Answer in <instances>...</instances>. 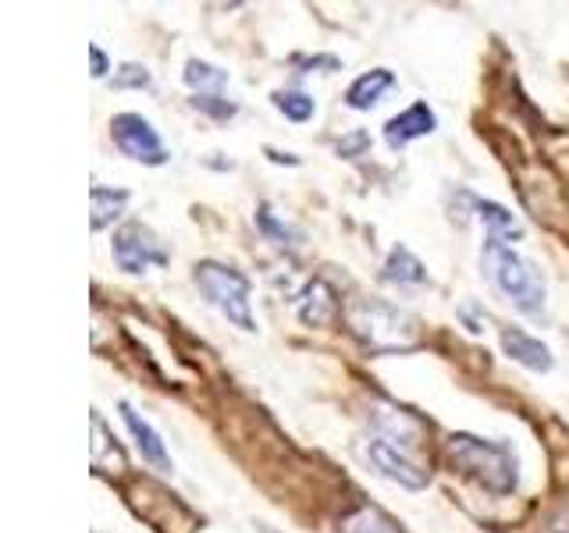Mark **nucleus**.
<instances>
[{"instance_id": "0eeeda50", "label": "nucleus", "mask_w": 569, "mask_h": 533, "mask_svg": "<svg viewBox=\"0 0 569 533\" xmlns=\"http://www.w3.org/2000/svg\"><path fill=\"white\" fill-rule=\"evenodd\" d=\"M367 462L381 476H388L391 484H399V487H409V491L427 487V470H420L406 452H399V444H391L385 438H373L367 444Z\"/></svg>"}, {"instance_id": "423d86ee", "label": "nucleus", "mask_w": 569, "mask_h": 533, "mask_svg": "<svg viewBox=\"0 0 569 533\" xmlns=\"http://www.w3.org/2000/svg\"><path fill=\"white\" fill-rule=\"evenodd\" d=\"M111 253H114V263L121 266V271H129V274L150 271L153 263L157 266L168 263L164 245H160V239L153 235L147 224H124V228H118V235L111 242Z\"/></svg>"}, {"instance_id": "a211bd4d", "label": "nucleus", "mask_w": 569, "mask_h": 533, "mask_svg": "<svg viewBox=\"0 0 569 533\" xmlns=\"http://www.w3.org/2000/svg\"><path fill=\"white\" fill-rule=\"evenodd\" d=\"M186 82L192 86V89H200V97H213L218 89H224L228 86V71H221V68H213V64H207V61H189L186 64Z\"/></svg>"}, {"instance_id": "1a4fd4ad", "label": "nucleus", "mask_w": 569, "mask_h": 533, "mask_svg": "<svg viewBox=\"0 0 569 533\" xmlns=\"http://www.w3.org/2000/svg\"><path fill=\"white\" fill-rule=\"evenodd\" d=\"M502 349H506L509 360H516V363L533 370V373H548L551 363H556V360H551V349L541 342V338H533V334H527L520 328H506L502 331Z\"/></svg>"}, {"instance_id": "6ab92c4d", "label": "nucleus", "mask_w": 569, "mask_h": 533, "mask_svg": "<svg viewBox=\"0 0 569 533\" xmlns=\"http://www.w3.org/2000/svg\"><path fill=\"white\" fill-rule=\"evenodd\" d=\"M274 100V107L278 111L289 118V121H310L313 118V97H307V93H299V89H278V93L271 97Z\"/></svg>"}, {"instance_id": "4468645a", "label": "nucleus", "mask_w": 569, "mask_h": 533, "mask_svg": "<svg viewBox=\"0 0 569 533\" xmlns=\"http://www.w3.org/2000/svg\"><path fill=\"white\" fill-rule=\"evenodd\" d=\"M381 281H388V284H423L427 271H423V263L413 253H409L406 245H396L388 253L385 266H381Z\"/></svg>"}, {"instance_id": "b1692460", "label": "nucleus", "mask_w": 569, "mask_h": 533, "mask_svg": "<svg viewBox=\"0 0 569 533\" xmlns=\"http://www.w3.org/2000/svg\"><path fill=\"white\" fill-rule=\"evenodd\" d=\"M367 142H370V139H367V132H356V135H352L349 142H338V153H352V150L367 147Z\"/></svg>"}, {"instance_id": "2eb2a0df", "label": "nucleus", "mask_w": 569, "mask_h": 533, "mask_svg": "<svg viewBox=\"0 0 569 533\" xmlns=\"http://www.w3.org/2000/svg\"><path fill=\"white\" fill-rule=\"evenodd\" d=\"M473 210H477V218L491 228V239H498V242L523 239V224L516 221L502 203H495V200H473Z\"/></svg>"}, {"instance_id": "7ed1b4c3", "label": "nucleus", "mask_w": 569, "mask_h": 533, "mask_svg": "<svg viewBox=\"0 0 569 533\" xmlns=\"http://www.w3.org/2000/svg\"><path fill=\"white\" fill-rule=\"evenodd\" d=\"M449 459L459 473H467L491 494H512L516 487V455L506 441L456 434L449 441Z\"/></svg>"}, {"instance_id": "9b49d317", "label": "nucleus", "mask_w": 569, "mask_h": 533, "mask_svg": "<svg viewBox=\"0 0 569 533\" xmlns=\"http://www.w3.org/2000/svg\"><path fill=\"white\" fill-rule=\"evenodd\" d=\"M338 316V302H335V292L328 289L325 281H313L307 284V292L299 299V320L310 328H328L331 320Z\"/></svg>"}, {"instance_id": "20e7f679", "label": "nucleus", "mask_w": 569, "mask_h": 533, "mask_svg": "<svg viewBox=\"0 0 569 533\" xmlns=\"http://www.w3.org/2000/svg\"><path fill=\"white\" fill-rule=\"evenodd\" d=\"M196 289H200L210 306L218 313H224L236 328L257 331L253 310H249V281H246V274L231 271V266H224V263L203 260L200 266H196Z\"/></svg>"}, {"instance_id": "4be33fe9", "label": "nucleus", "mask_w": 569, "mask_h": 533, "mask_svg": "<svg viewBox=\"0 0 569 533\" xmlns=\"http://www.w3.org/2000/svg\"><path fill=\"white\" fill-rule=\"evenodd\" d=\"M192 107H196V111L213 114V118H231V114H236V103H228L221 97H200V93H196L192 97Z\"/></svg>"}, {"instance_id": "f257e3e1", "label": "nucleus", "mask_w": 569, "mask_h": 533, "mask_svg": "<svg viewBox=\"0 0 569 533\" xmlns=\"http://www.w3.org/2000/svg\"><path fill=\"white\" fill-rule=\"evenodd\" d=\"M485 274L523 316H545V302H548L545 278L538 266L516 253L512 245L498 239L485 242Z\"/></svg>"}, {"instance_id": "6e6552de", "label": "nucleus", "mask_w": 569, "mask_h": 533, "mask_svg": "<svg viewBox=\"0 0 569 533\" xmlns=\"http://www.w3.org/2000/svg\"><path fill=\"white\" fill-rule=\"evenodd\" d=\"M435 129H438V118H435L431 107L413 103V107H406L402 114H396L385 124V139H388L391 150H402L406 142H413L420 135H431Z\"/></svg>"}, {"instance_id": "dca6fc26", "label": "nucleus", "mask_w": 569, "mask_h": 533, "mask_svg": "<svg viewBox=\"0 0 569 533\" xmlns=\"http://www.w3.org/2000/svg\"><path fill=\"white\" fill-rule=\"evenodd\" d=\"M89 200H93V231H103L107 224H111L118 213L124 210V203H129V192L124 189H103V185H93V192H89Z\"/></svg>"}, {"instance_id": "412c9836", "label": "nucleus", "mask_w": 569, "mask_h": 533, "mask_svg": "<svg viewBox=\"0 0 569 533\" xmlns=\"http://www.w3.org/2000/svg\"><path fill=\"white\" fill-rule=\"evenodd\" d=\"M111 82H114V89H147L150 86V71L142 64H121Z\"/></svg>"}, {"instance_id": "ddd939ff", "label": "nucleus", "mask_w": 569, "mask_h": 533, "mask_svg": "<svg viewBox=\"0 0 569 533\" xmlns=\"http://www.w3.org/2000/svg\"><path fill=\"white\" fill-rule=\"evenodd\" d=\"M370 416H373V423H378V434L391 444H413L420 438V423L409 413H402V409L373 405Z\"/></svg>"}, {"instance_id": "f03ea898", "label": "nucleus", "mask_w": 569, "mask_h": 533, "mask_svg": "<svg viewBox=\"0 0 569 533\" xmlns=\"http://www.w3.org/2000/svg\"><path fill=\"white\" fill-rule=\"evenodd\" d=\"M352 334L370 352H409L420 345V320L381 299H360L346 310Z\"/></svg>"}, {"instance_id": "aec40b11", "label": "nucleus", "mask_w": 569, "mask_h": 533, "mask_svg": "<svg viewBox=\"0 0 569 533\" xmlns=\"http://www.w3.org/2000/svg\"><path fill=\"white\" fill-rule=\"evenodd\" d=\"M257 224L267 231V235H271V239H278V242H289V239H299V231L289 224V221H278L274 218V210L271 207H260L257 210Z\"/></svg>"}, {"instance_id": "f8f14e48", "label": "nucleus", "mask_w": 569, "mask_h": 533, "mask_svg": "<svg viewBox=\"0 0 569 533\" xmlns=\"http://www.w3.org/2000/svg\"><path fill=\"white\" fill-rule=\"evenodd\" d=\"M391 86H396V76H391L388 68H373V71H367V76H360L349 86L346 103L352 107V111H370V107L378 103Z\"/></svg>"}, {"instance_id": "5701e85b", "label": "nucleus", "mask_w": 569, "mask_h": 533, "mask_svg": "<svg viewBox=\"0 0 569 533\" xmlns=\"http://www.w3.org/2000/svg\"><path fill=\"white\" fill-rule=\"evenodd\" d=\"M89 58H93V76L103 79V76H107V58H103V50H100V47H89Z\"/></svg>"}, {"instance_id": "f3484780", "label": "nucleus", "mask_w": 569, "mask_h": 533, "mask_svg": "<svg viewBox=\"0 0 569 533\" xmlns=\"http://www.w3.org/2000/svg\"><path fill=\"white\" fill-rule=\"evenodd\" d=\"M342 533H399V526L391 523L381 509L360 505V509L349 512L346 520H342Z\"/></svg>"}, {"instance_id": "9d476101", "label": "nucleus", "mask_w": 569, "mask_h": 533, "mask_svg": "<svg viewBox=\"0 0 569 533\" xmlns=\"http://www.w3.org/2000/svg\"><path fill=\"white\" fill-rule=\"evenodd\" d=\"M121 416H124V426H129V431H132L136 449L142 452V459L153 462V466H157L160 473H171L168 449H164V441H160V434L153 431V426H150L147 420H142L129 402H121Z\"/></svg>"}, {"instance_id": "39448f33", "label": "nucleus", "mask_w": 569, "mask_h": 533, "mask_svg": "<svg viewBox=\"0 0 569 533\" xmlns=\"http://www.w3.org/2000/svg\"><path fill=\"white\" fill-rule=\"evenodd\" d=\"M111 135L118 142V150L124 157H132L139 160V164H147V168H160V164H168V147H164V139L157 135L153 124L142 118V114H118L111 121Z\"/></svg>"}]
</instances>
